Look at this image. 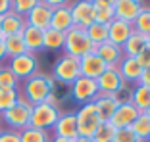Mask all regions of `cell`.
I'll use <instances>...</instances> for the list:
<instances>
[{
	"label": "cell",
	"mask_w": 150,
	"mask_h": 142,
	"mask_svg": "<svg viewBox=\"0 0 150 142\" xmlns=\"http://www.w3.org/2000/svg\"><path fill=\"white\" fill-rule=\"evenodd\" d=\"M64 40H66V33H60L56 29H46L44 39H42V46L44 50H62Z\"/></svg>",
	"instance_id": "28"
},
{
	"label": "cell",
	"mask_w": 150,
	"mask_h": 142,
	"mask_svg": "<svg viewBox=\"0 0 150 142\" xmlns=\"http://www.w3.org/2000/svg\"><path fill=\"white\" fill-rule=\"evenodd\" d=\"M71 8V19H73V27H81L87 29L91 27L96 19H94V8L93 0H79L75 4H69Z\"/></svg>",
	"instance_id": "9"
},
{
	"label": "cell",
	"mask_w": 150,
	"mask_h": 142,
	"mask_svg": "<svg viewBox=\"0 0 150 142\" xmlns=\"http://www.w3.org/2000/svg\"><path fill=\"white\" fill-rule=\"evenodd\" d=\"M144 48H146V37L141 35V33H133V35L125 40V44L121 46L125 58H137Z\"/></svg>",
	"instance_id": "24"
},
{
	"label": "cell",
	"mask_w": 150,
	"mask_h": 142,
	"mask_svg": "<svg viewBox=\"0 0 150 142\" xmlns=\"http://www.w3.org/2000/svg\"><path fill=\"white\" fill-rule=\"evenodd\" d=\"M93 8H94V19L98 23H112L115 19L114 13V0H93Z\"/></svg>",
	"instance_id": "23"
},
{
	"label": "cell",
	"mask_w": 150,
	"mask_h": 142,
	"mask_svg": "<svg viewBox=\"0 0 150 142\" xmlns=\"http://www.w3.org/2000/svg\"><path fill=\"white\" fill-rule=\"evenodd\" d=\"M37 2L39 0H12V12H16L18 15L25 18L27 13L37 6Z\"/></svg>",
	"instance_id": "37"
},
{
	"label": "cell",
	"mask_w": 150,
	"mask_h": 142,
	"mask_svg": "<svg viewBox=\"0 0 150 142\" xmlns=\"http://www.w3.org/2000/svg\"><path fill=\"white\" fill-rule=\"evenodd\" d=\"M139 115H141V111L133 106V104H123V106L115 108L114 115H112V119H110V125L115 131L117 129H129Z\"/></svg>",
	"instance_id": "11"
},
{
	"label": "cell",
	"mask_w": 150,
	"mask_h": 142,
	"mask_svg": "<svg viewBox=\"0 0 150 142\" xmlns=\"http://www.w3.org/2000/svg\"><path fill=\"white\" fill-rule=\"evenodd\" d=\"M137 84H144V86H150V67L142 69L141 79H139V83H137Z\"/></svg>",
	"instance_id": "41"
},
{
	"label": "cell",
	"mask_w": 150,
	"mask_h": 142,
	"mask_svg": "<svg viewBox=\"0 0 150 142\" xmlns=\"http://www.w3.org/2000/svg\"><path fill=\"white\" fill-rule=\"evenodd\" d=\"M133 131V134L139 138V140L146 142V138L150 136V119L146 117V113H141V115L135 119V123L129 127Z\"/></svg>",
	"instance_id": "31"
},
{
	"label": "cell",
	"mask_w": 150,
	"mask_h": 142,
	"mask_svg": "<svg viewBox=\"0 0 150 142\" xmlns=\"http://www.w3.org/2000/svg\"><path fill=\"white\" fill-rule=\"evenodd\" d=\"M133 25L127 21H121V19H114L112 23H108V40L114 42L117 46H123L125 40L133 35Z\"/></svg>",
	"instance_id": "18"
},
{
	"label": "cell",
	"mask_w": 150,
	"mask_h": 142,
	"mask_svg": "<svg viewBox=\"0 0 150 142\" xmlns=\"http://www.w3.org/2000/svg\"><path fill=\"white\" fill-rule=\"evenodd\" d=\"M131 104L137 108L141 113H144V111L150 108V86H144V84H135Z\"/></svg>",
	"instance_id": "25"
},
{
	"label": "cell",
	"mask_w": 150,
	"mask_h": 142,
	"mask_svg": "<svg viewBox=\"0 0 150 142\" xmlns=\"http://www.w3.org/2000/svg\"><path fill=\"white\" fill-rule=\"evenodd\" d=\"M0 142H21V136H19V131L2 129V131H0Z\"/></svg>",
	"instance_id": "39"
},
{
	"label": "cell",
	"mask_w": 150,
	"mask_h": 142,
	"mask_svg": "<svg viewBox=\"0 0 150 142\" xmlns=\"http://www.w3.org/2000/svg\"><path fill=\"white\" fill-rule=\"evenodd\" d=\"M144 113H146V117H148V119H150V108H148V110L144 111Z\"/></svg>",
	"instance_id": "47"
},
{
	"label": "cell",
	"mask_w": 150,
	"mask_h": 142,
	"mask_svg": "<svg viewBox=\"0 0 150 142\" xmlns=\"http://www.w3.org/2000/svg\"><path fill=\"white\" fill-rule=\"evenodd\" d=\"M119 75L123 77V81L127 84H137L139 79H141V73H142V67L139 65L137 58H125L121 60V63L117 65Z\"/></svg>",
	"instance_id": "19"
},
{
	"label": "cell",
	"mask_w": 150,
	"mask_h": 142,
	"mask_svg": "<svg viewBox=\"0 0 150 142\" xmlns=\"http://www.w3.org/2000/svg\"><path fill=\"white\" fill-rule=\"evenodd\" d=\"M0 37H2V21H0Z\"/></svg>",
	"instance_id": "48"
},
{
	"label": "cell",
	"mask_w": 150,
	"mask_h": 142,
	"mask_svg": "<svg viewBox=\"0 0 150 142\" xmlns=\"http://www.w3.org/2000/svg\"><path fill=\"white\" fill-rule=\"evenodd\" d=\"M75 119H77V133L83 138H93V134L96 133V129L102 123L93 102L83 104L79 110L75 111Z\"/></svg>",
	"instance_id": "6"
},
{
	"label": "cell",
	"mask_w": 150,
	"mask_h": 142,
	"mask_svg": "<svg viewBox=\"0 0 150 142\" xmlns=\"http://www.w3.org/2000/svg\"><path fill=\"white\" fill-rule=\"evenodd\" d=\"M52 129H54V136L67 138V140H75V138L79 136V133H77V119H75V111L62 113L60 119L56 121V125H54Z\"/></svg>",
	"instance_id": "12"
},
{
	"label": "cell",
	"mask_w": 150,
	"mask_h": 142,
	"mask_svg": "<svg viewBox=\"0 0 150 142\" xmlns=\"http://www.w3.org/2000/svg\"><path fill=\"white\" fill-rule=\"evenodd\" d=\"M62 111L60 108L54 106V104H48V102H42V104H37L33 106L31 110V119H29V127L33 129H40V131H48L52 129L56 121L60 119Z\"/></svg>",
	"instance_id": "5"
},
{
	"label": "cell",
	"mask_w": 150,
	"mask_h": 142,
	"mask_svg": "<svg viewBox=\"0 0 150 142\" xmlns=\"http://www.w3.org/2000/svg\"><path fill=\"white\" fill-rule=\"evenodd\" d=\"M31 110L33 106L27 102L25 98H19L16 106L6 110L4 113H0V121L12 131H23L29 127V119H31Z\"/></svg>",
	"instance_id": "3"
},
{
	"label": "cell",
	"mask_w": 150,
	"mask_h": 142,
	"mask_svg": "<svg viewBox=\"0 0 150 142\" xmlns=\"http://www.w3.org/2000/svg\"><path fill=\"white\" fill-rule=\"evenodd\" d=\"M114 134H115V129L110 123H100L96 133L93 134V142H112Z\"/></svg>",
	"instance_id": "35"
},
{
	"label": "cell",
	"mask_w": 150,
	"mask_h": 142,
	"mask_svg": "<svg viewBox=\"0 0 150 142\" xmlns=\"http://www.w3.org/2000/svg\"><path fill=\"white\" fill-rule=\"evenodd\" d=\"M50 142H73V140H67V138H60V136H52Z\"/></svg>",
	"instance_id": "44"
},
{
	"label": "cell",
	"mask_w": 150,
	"mask_h": 142,
	"mask_svg": "<svg viewBox=\"0 0 150 142\" xmlns=\"http://www.w3.org/2000/svg\"><path fill=\"white\" fill-rule=\"evenodd\" d=\"M98 94H100V90H98V83L94 79L79 77V79L71 84V98H73L75 102H79L81 106L94 102V98Z\"/></svg>",
	"instance_id": "8"
},
{
	"label": "cell",
	"mask_w": 150,
	"mask_h": 142,
	"mask_svg": "<svg viewBox=\"0 0 150 142\" xmlns=\"http://www.w3.org/2000/svg\"><path fill=\"white\" fill-rule=\"evenodd\" d=\"M0 89L19 90V79L10 71L8 65H0Z\"/></svg>",
	"instance_id": "34"
},
{
	"label": "cell",
	"mask_w": 150,
	"mask_h": 142,
	"mask_svg": "<svg viewBox=\"0 0 150 142\" xmlns=\"http://www.w3.org/2000/svg\"><path fill=\"white\" fill-rule=\"evenodd\" d=\"M4 48H6V58L8 60L25 54L27 48H25V42H23V39H21V33H19V35L4 37Z\"/></svg>",
	"instance_id": "26"
},
{
	"label": "cell",
	"mask_w": 150,
	"mask_h": 142,
	"mask_svg": "<svg viewBox=\"0 0 150 142\" xmlns=\"http://www.w3.org/2000/svg\"><path fill=\"white\" fill-rule=\"evenodd\" d=\"M94 108H96L98 111V117H100L102 123H110L112 115H114L115 108H117V104H115V100L112 98V94H98L96 98H94Z\"/></svg>",
	"instance_id": "21"
},
{
	"label": "cell",
	"mask_w": 150,
	"mask_h": 142,
	"mask_svg": "<svg viewBox=\"0 0 150 142\" xmlns=\"http://www.w3.org/2000/svg\"><path fill=\"white\" fill-rule=\"evenodd\" d=\"M79 65H81V77H88V79H94V81L108 69V67L104 65V62H102L94 52L87 54L85 58H81Z\"/></svg>",
	"instance_id": "17"
},
{
	"label": "cell",
	"mask_w": 150,
	"mask_h": 142,
	"mask_svg": "<svg viewBox=\"0 0 150 142\" xmlns=\"http://www.w3.org/2000/svg\"><path fill=\"white\" fill-rule=\"evenodd\" d=\"M8 67L13 75L19 79V83H23L29 77H33L35 73H39V58H37V54L25 52L21 56H16V58L10 60Z\"/></svg>",
	"instance_id": "7"
},
{
	"label": "cell",
	"mask_w": 150,
	"mask_h": 142,
	"mask_svg": "<svg viewBox=\"0 0 150 142\" xmlns=\"http://www.w3.org/2000/svg\"><path fill=\"white\" fill-rule=\"evenodd\" d=\"M12 10V0H0V18Z\"/></svg>",
	"instance_id": "42"
},
{
	"label": "cell",
	"mask_w": 150,
	"mask_h": 142,
	"mask_svg": "<svg viewBox=\"0 0 150 142\" xmlns=\"http://www.w3.org/2000/svg\"><path fill=\"white\" fill-rule=\"evenodd\" d=\"M6 48H4V37H0V65H2V62H6Z\"/></svg>",
	"instance_id": "43"
},
{
	"label": "cell",
	"mask_w": 150,
	"mask_h": 142,
	"mask_svg": "<svg viewBox=\"0 0 150 142\" xmlns=\"http://www.w3.org/2000/svg\"><path fill=\"white\" fill-rule=\"evenodd\" d=\"M94 54L104 62L106 67H117L119 63H121V60H123V50H121V46L114 44L110 40L104 42V44H100V46H96V48H94Z\"/></svg>",
	"instance_id": "15"
},
{
	"label": "cell",
	"mask_w": 150,
	"mask_h": 142,
	"mask_svg": "<svg viewBox=\"0 0 150 142\" xmlns=\"http://www.w3.org/2000/svg\"><path fill=\"white\" fill-rule=\"evenodd\" d=\"M0 21H2V37L19 35V33L23 31V27L27 25V23H25V18L18 15V13L12 12V10H10L8 13H4V15L0 18Z\"/></svg>",
	"instance_id": "22"
},
{
	"label": "cell",
	"mask_w": 150,
	"mask_h": 142,
	"mask_svg": "<svg viewBox=\"0 0 150 142\" xmlns=\"http://www.w3.org/2000/svg\"><path fill=\"white\" fill-rule=\"evenodd\" d=\"M146 142H150V136H148V138H146Z\"/></svg>",
	"instance_id": "49"
},
{
	"label": "cell",
	"mask_w": 150,
	"mask_h": 142,
	"mask_svg": "<svg viewBox=\"0 0 150 142\" xmlns=\"http://www.w3.org/2000/svg\"><path fill=\"white\" fill-rule=\"evenodd\" d=\"M146 46H148V48H150V33H148V35H146Z\"/></svg>",
	"instance_id": "46"
},
{
	"label": "cell",
	"mask_w": 150,
	"mask_h": 142,
	"mask_svg": "<svg viewBox=\"0 0 150 142\" xmlns=\"http://www.w3.org/2000/svg\"><path fill=\"white\" fill-rule=\"evenodd\" d=\"M50 77H52L54 81H58V83L73 84L75 81L81 77L79 60H77V58H71V56H67V54H62V56L54 62V67H52Z\"/></svg>",
	"instance_id": "4"
},
{
	"label": "cell",
	"mask_w": 150,
	"mask_h": 142,
	"mask_svg": "<svg viewBox=\"0 0 150 142\" xmlns=\"http://www.w3.org/2000/svg\"><path fill=\"white\" fill-rule=\"evenodd\" d=\"M19 136H21V142H50L48 131L33 129V127H27V129L19 131Z\"/></svg>",
	"instance_id": "32"
},
{
	"label": "cell",
	"mask_w": 150,
	"mask_h": 142,
	"mask_svg": "<svg viewBox=\"0 0 150 142\" xmlns=\"http://www.w3.org/2000/svg\"><path fill=\"white\" fill-rule=\"evenodd\" d=\"M21 39H23V42H25L27 52L37 54V52H40V50H44V46H42L44 31H40V29H37V27L25 25L23 31H21Z\"/></svg>",
	"instance_id": "20"
},
{
	"label": "cell",
	"mask_w": 150,
	"mask_h": 142,
	"mask_svg": "<svg viewBox=\"0 0 150 142\" xmlns=\"http://www.w3.org/2000/svg\"><path fill=\"white\" fill-rule=\"evenodd\" d=\"M69 98H71V84H64V83L54 81L52 83V92H50L46 102L60 108V104H64L66 100H69Z\"/></svg>",
	"instance_id": "27"
},
{
	"label": "cell",
	"mask_w": 150,
	"mask_h": 142,
	"mask_svg": "<svg viewBox=\"0 0 150 142\" xmlns=\"http://www.w3.org/2000/svg\"><path fill=\"white\" fill-rule=\"evenodd\" d=\"M52 83L54 79L48 75V73H35L33 77H29L27 81H23L21 84V98H25L31 106H37V104H42L48 100L50 92H52Z\"/></svg>",
	"instance_id": "1"
},
{
	"label": "cell",
	"mask_w": 150,
	"mask_h": 142,
	"mask_svg": "<svg viewBox=\"0 0 150 142\" xmlns=\"http://www.w3.org/2000/svg\"><path fill=\"white\" fill-rule=\"evenodd\" d=\"M73 27V19H71V8L69 4L62 2L60 6L52 8V19H50V29H56L60 33H67Z\"/></svg>",
	"instance_id": "16"
},
{
	"label": "cell",
	"mask_w": 150,
	"mask_h": 142,
	"mask_svg": "<svg viewBox=\"0 0 150 142\" xmlns=\"http://www.w3.org/2000/svg\"><path fill=\"white\" fill-rule=\"evenodd\" d=\"M112 142H141L135 134H133L131 129H117L112 138Z\"/></svg>",
	"instance_id": "38"
},
{
	"label": "cell",
	"mask_w": 150,
	"mask_h": 142,
	"mask_svg": "<svg viewBox=\"0 0 150 142\" xmlns=\"http://www.w3.org/2000/svg\"><path fill=\"white\" fill-rule=\"evenodd\" d=\"M137 62H139V65H141L142 69L150 67V48H148V46H146V48L137 56Z\"/></svg>",
	"instance_id": "40"
},
{
	"label": "cell",
	"mask_w": 150,
	"mask_h": 142,
	"mask_svg": "<svg viewBox=\"0 0 150 142\" xmlns=\"http://www.w3.org/2000/svg\"><path fill=\"white\" fill-rule=\"evenodd\" d=\"M64 54L71 56V58H85L87 54L94 52V44L91 42L87 35V29H81V27H71L69 31L66 33V40H64Z\"/></svg>",
	"instance_id": "2"
},
{
	"label": "cell",
	"mask_w": 150,
	"mask_h": 142,
	"mask_svg": "<svg viewBox=\"0 0 150 142\" xmlns=\"http://www.w3.org/2000/svg\"><path fill=\"white\" fill-rule=\"evenodd\" d=\"M73 142H93V138H83V136H77Z\"/></svg>",
	"instance_id": "45"
},
{
	"label": "cell",
	"mask_w": 150,
	"mask_h": 142,
	"mask_svg": "<svg viewBox=\"0 0 150 142\" xmlns=\"http://www.w3.org/2000/svg\"><path fill=\"white\" fill-rule=\"evenodd\" d=\"M87 35H88V39H91V42L94 44V48H96V46L108 42V25L94 21L91 27H87Z\"/></svg>",
	"instance_id": "29"
},
{
	"label": "cell",
	"mask_w": 150,
	"mask_h": 142,
	"mask_svg": "<svg viewBox=\"0 0 150 142\" xmlns=\"http://www.w3.org/2000/svg\"><path fill=\"white\" fill-rule=\"evenodd\" d=\"M133 89H135V84H127V83H125L119 90H115V92L112 94V98L115 100V104H117V106H123V104H131Z\"/></svg>",
	"instance_id": "36"
},
{
	"label": "cell",
	"mask_w": 150,
	"mask_h": 142,
	"mask_svg": "<svg viewBox=\"0 0 150 142\" xmlns=\"http://www.w3.org/2000/svg\"><path fill=\"white\" fill-rule=\"evenodd\" d=\"M133 31L141 33V35H148L150 33V6H142V10L139 12V15L135 18V21L131 23Z\"/></svg>",
	"instance_id": "30"
},
{
	"label": "cell",
	"mask_w": 150,
	"mask_h": 142,
	"mask_svg": "<svg viewBox=\"0 0 150 142\" xmlns=\"http://www.w3.org/2000/svg\"><path fill=\"white\" fill-rule=\"evenodd\" d=\"M0 131H2V129H0Z\"/></svg>",
	"instance_id": "50"
},
{
	"label": "cell",
	"mask_w": 150,
	"mask_h": 142,
	"mask_svg": "<svg viewBox=\"0 0 150 142\" xmlns=\"http://www.w3.org/2000/svg\"><path fill=\"white\" fill-rule=\"evenodd\" d=\"M21 94L19 90H12V89H0V113H4L6 110H10L12 106H16Z\"/></svg>",
	"instance_id": "33"
},
{
	"label": "cell",
	"mask_w": 150,
	"mask_h": 142,
	"mask_svg": "<svg viewBox=\"0 0 150 142\" xmlns=\"http://www.w3.org/2000/svg\"><path fill=\"white\" fill-rule=\"evenodd\" d=\"M96 83H98V90L102 94H114L115 90H119L125 84V81H123V77L119 75L117 67H108L96 79Z\"/></svg>",
	"instance_id": "13"
},
{
	"label": "cell",
	"mask_w": 150,
	"mask_h": 142,
	"mask_svg": "<svg viewBox=\"0 0 150 142\" xmlns=\"http://www.w3.org/2000/svg\"><path fill=\"white\" fill-rule=\"evenodd\" d=\"M50 19H52V8H50L48 2H44V0H39L35 8L25 15L27 25L37 27V29H40V31L50 29Z\"/></svg>",
	"instance_id": "10"
},
{
	"label": "cell",
	"mask_w": 150,
	"mask_h": 142,
	"mask_svg": "<svg viewBox=\"0 0 150 142\" xmlns=\"http://www.w3.org/2000/svg\"><path fill=\"white\" fill-rule=\"evenodd\" d=\"M141 142H142V140H141Z\"/></svg>",
	"instance_id": "51"
},
{
	"label": "cell",
	"mask_w": 150,
	"mask_h": 142,
	"mask_svg": "<svg viewBox=\"0 0 150 142\" xmlns=\"http://www.w3.org/2000/svg\"><path fill=\"white\" fill-rule=\"evenodd\" d=\"M141 10H142V2H141V0H114L115 19L133 23Z\"/></svg>",
	"instance_id": "14"
}]
</instances>
